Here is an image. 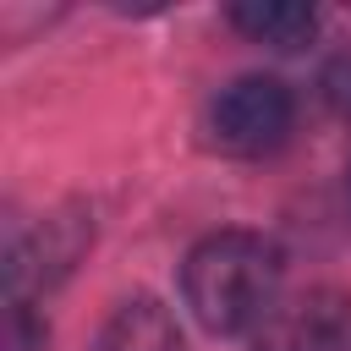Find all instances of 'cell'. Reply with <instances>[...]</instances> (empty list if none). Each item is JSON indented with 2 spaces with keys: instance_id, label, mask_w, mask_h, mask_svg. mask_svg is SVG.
Here are the masks:
<instances>
[{
  "instance_id": "cell-3",
  "label": "cell",
  "mask_w": 351,
  "mask_h": 351,
  "mask_svg": "<svg viewBox=\"0 0 351 351\" xmlns=\"http://www.w3.org/2000/svg\"><path fill=\"white\" fill-rule=\"evenodd\" d=\"M252 351H351V296L302 291L291 302H274L252 329Z\"/></svg>"
},
{
  "instance_id": "cell-5",
  "label": "cell",
  "mask_w": 351,
  "mask_h": 351,
  "mask_svg": "<svg viewBox=\"0 0 351 351\" xmlns=\"http://www.w3.org/2000/svg\"><path fill=\"white\" fill-rule=\"evenodd\" d=\"M230 27H241L258 44L274 49H296L318 33V11L313 5H291V0H252V5H230Z\"/></svg>"
},
{
  "instance_id": "cell-1",
  "label": "cell",
  "mask_w": 351,
  "mask_h": 351,
  "mask_svg": "<svg viewBox=\"0 0 351 351\" xmlns=\"http://www.w3.org/2000/svg\"><path fill=\"white\" fill-rule=\"evenodd\" d=\"M285 258L258 230H214L181 263V302L214 335H241L269 318L280 302Z\"/></svg>"
},
{
  "instance_id": "cell-2",
  "label": "cell",
  "mask_w": 351,
  "mask_h": 351,
  "mask_svg": "<svg viewBox=\"0 0 351 351\" xmlns=\"http://www.w3.org/2000/svg\"><path fill=\"white\" fill-rule=\"evenodd\" d=\"M291 115H296V104H291V88L280 77H236L208 104V137L219 154L258 159V154H274L285 143Z\"/></svg>"
},
{
  "instance_id": "cell-4",
  "label": "cell",
  "mask_w": 351,
  "mask_h": 351,
  "mask_svg": "<svg viewBox=\"0 0 351 351\" xmlns=\"http://www.w3.org/2000/svg\"><path fill=\"white\" fill-rule=\"evenodd\" d=\"M93 351H176V324L154 296H132L110 313Z\"/></svg>"
}]
</instances>
